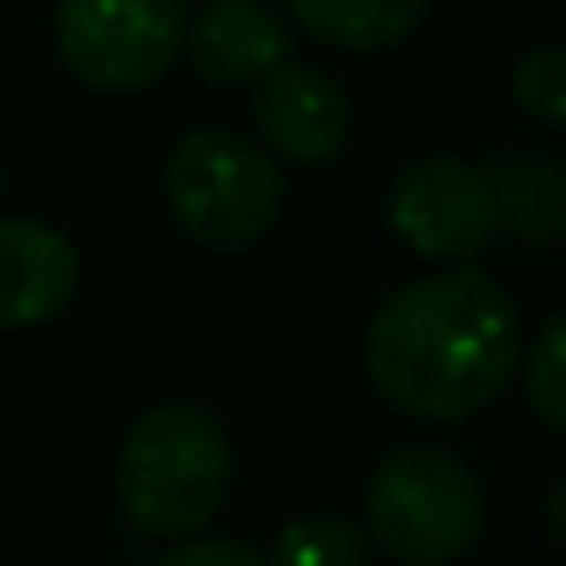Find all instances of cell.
<instances>
[{"label":"cell","instance_id":"obj_1","mask_svg":"<svg viewBox=\"0 0 566 566\" xmlns=\"http://www.w3.org/2000/svg\"><path fill=\"white\" fill-rule=\"evenodd\" d=\"M523 308L479 264L396 286L364 331V375L379 401L418 423L484 412L523 375Z\"/></svg>","mask_w":566,"mask_h":566},{"label":"cell","instance_id":"obj_2","mask_svg":"<svg viewBox=\"0 0 566 566\" xmlns=\"http://www.w3.org/2000/svg\"><path fill=\"white\" fill-rule=\"evenodd\" d=\"M237 479V446L226 423L198 401H160L133 418L116 446V506L149 539L203 534Z\"/></svg>","mask_w":566,"mask_h":566},{"label":"cell","instance_id":"obj_3","mask_svg":"<svg viewBox=\"0 0 566 566\" xmlns=\"http://www.w3.org/2000/svg\"><path fill=\"white\" fill-rule=\"evenodd\" d=\"M484 479L451 446H396L364 490L369 539L401 566H451L484 534Z\"/></svg>","mask_w":566,"mask_h":566},{"label":"cell","instance_id":"obj_4","mask_svg":"<svg viewBox=\"0 0 566 566\" xmlns=\"http://www.w3.org/2000/svg\"><path fill=\"white\" fill-rule=\"evenodd\" d=\"M166 209L198 248L248 253L281 220V171L253 138L198 127L166 155Z\"/></svg>","mask_w":566,"mask_h":566},{"label":"cell","instance_id":"obj_5","mask_svg":"<svg viewBox=\"0 0 566 566\" xmlns=\"http://www.w3.org/2000/svg\"><path fill=\"white\" fill-rule=\"evenodd\" d=\"M188 44L182 0H55V50L99 94L160 83Z\"/></svg>","mask_w":566,"mask_h":566},{"label":"cell","instance_id":"obj_6","mask_svg":"<svg viewBox=\"0 0 566 566\" xmlns=\"http://www.w3.org/2000/svg\"><path fill=\"white\" fill-rule=\"evenodd\" d=\"M390 231L418 253L440 264H473L495 231H501V188L490 171L457 160V155H423L396 171L385 192Z\"/></svg>","mask_w":566,"mask_h":566},{"label":"cell","instance_id":"obj_7","mask_svg":"<svg viewBox=\"0 0 566 566\" xmlns=\"http://www.w3.org/2000/svg\"><path fill=\"white\" fill-rule=\"evenodd\" d=\"M253 127L275 160L325 166L347 144L353 105H347V88L325 66L281 61L264 83H253Z\"/></svg>","mask_w":566,"mask_h":566},{"label":"cell","instance_id":"obj_8","mask_svg":"<svg viewBox=\"0 0 566 566\" xmlns=\"http://www.w3.org/2000/svg\"><path fill=\"white\" fill-rule=\"evenodd\" d=\"M83 259L50 220L0 214V331H39L72 308Z\"/></svg>","mask_w":566,"mask_h":566},{"label":"cell","instance_id":"obj_9","mask_svg":"<svg viewBox=\"0 0 566 566\" xmlns=\"http://www.w3.org/2000/svg\"><path fill=\"white\" fill-rule=\"evenodd\" d=\"M286 50H292L286 22L259 0H209L188 22V44H182L188 66L214 88L264 83L286 61Z\"/></svg>","mask_w":566,"mask_h":566},{"label":"cell","instance_id":"obj_10","mask_svg":"<svg viewBox=\"0 0 566 566\" xmlns=\"http://www.w3.org/2000/svg\"><path fill=\"white\" fill-rule=\"evenodd\" d=\"M286 11L331 50H390L423 22L429 0H286Z\"/></svg>","mask_w":566,"mask_h":566},{"label":"cell","instance_id":"obj_11","mask_svg":"<svg viewBox=\"0 0 566 566\" xmlns=\"http://www.w3.org/2000/svg\"><path fill=\"white\" fill-rule=\"evenodd\" d=\"M369 528H358L347 512H303L275 534V566H369Z\"/></svg>","mask_w":566,"mask_h":566},{"label":"cell","instance_id":"obj_12","mask_svg":"<svg viewBox=\"0 0 566 566\" xmlns=\"http://www.w3.org/2000/svg\"><path fill=\"white\" fill-rule=\"evenodd\" d=\"M523 396L545 429L566 434V308L523 353Z\"/></svg>","mask_w":566,"mask_h":566},{"label":"cell","instance_id":"obj_13","mask_svg":"<svg viewBox=\"0 0 566 566\" xmlns=\"http://www.w3.org/2000/svg\"><path fill=\"white\" fill-rule=\"evenodd\" d=\"M512 99L528 122L566 127V44H534L512 66Z\"/></svg>","mask_w":566,"mask_h":566},{"label":"cell","instance_id":"obj_14","mask_svg":"<svg viewBox=\"0 0 566 566\" xmlns=\"http://www.w3.org/2000/svg\"><path fill=\"white\" fill-rule=\"evenodd\" d=\"M155 566H275V562L264 551L242 545V539H203V534H192V539H171V551Z\"/></svg>","mask_w":566,"mask_h":566},{"label":"cell","instance_id":"obj_15","mask_svg":"<svg viewBox=\"0 0 566 566\" xmlns=\"http://www.w3.org/2000/svg\"><path fill=\"white\" fill-rule=\"evenodd\" d=\"M539 512H545V534H551V545L566 556V473L545 490V506H539Z\"/></svg>","mask_w":566,"mask_h":566},{"label":"cell","instance_id":"obj_16","mask_svg":"<svg viewBox=\"0 0 566 566\" xmlns=\"http://www.w3.org/2000/svg\"><path fill=\"white\" fill-rule=\"evenodd\" d=\"M0 192H6V171H0Z\"/></svg>","mask_w":566,"mask_h":566}]
</instances>
